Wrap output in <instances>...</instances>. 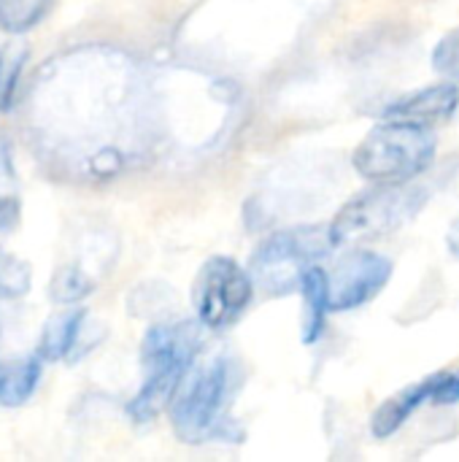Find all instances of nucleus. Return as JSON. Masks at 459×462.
I'll return each mask as SVG.
<instances>
[{"label": "nucleus", "mask_w": 459, "mask_h": 462, "mask_svg": "<svg viewBox=\"0 0 459 462\" xmlns=\"http://www.w3.org/2000/svg\"><path fill=\"white\" fill-rule=\"evenodd\" d=\"M441 379H444V374L427 376V379H422L419 384H411V387H406L403 393H398V395H392L390 401H384V403L376 409L373 420H371L373 436H376V439H390L392 433H398V430L409 422V417H411L422 403L433 401V395H436Z\"/></svg>", "instance_id": "nucleus-9"}, {"label": "nucleus", "mask_w": 459, "mask_h": 462, "mask_svg": "<svg viewBox=\"0 0 459 462\" xmlns=\"http://www.w3.org/2000/svg\"><path fill=\"white\" fill-rule=\"evenodd\" d=\"M446 244H449V252L459 257V217L452 222V227H449V233H446Z\"/></svg>", "instance_id": "nucleus-19"}, {"label": "nucleus", "mask_w": 459, "mask_h": 462, "mask_svg": "<svg viewBox=\"0 0 459 462\" xmlns=\"http://www.w3.org/2000/svg\"><path fill=\"white\" fill-rule=\"evenodd\" d=\"M200 349V328L192 322L154 325L141 344L143 384L127 406L135 422H151L170 409L187 374L195 368Z\"/></svg>", "instance_id": "nucleus-1"}, {"label": "nucleus", "mask_w": 459, "mask_h": 462, "mask_svg": "<svg viewBox=\"0 0 459 462\" xmlns=\"http://www.w3.org/2000/svg\"><path fill=\"white\" fill-rule=\"evenodd\" d=\"M436 157V138L427 127L406 122H381L354 149V171L373 181H411Z\"/></svg>", "instance_id": "nucleus-4"}, {"label": "nucleus", "mask_w": 459, "mask_h": 462, "mask_svg": "<svg viewBox=\"0 0 459 462\" xmlns=\"http://www.w3.org/2000/svg\"><path fill=\"white\" fill-rule=\"evenodd\" d=\"M238 379L241 371L230 357H214L197 371H189L170 403L176 436L187 444H203L222 436V428L230 422Z\"/></svg>", "instance_id": "nucleus-2"}, {"label": "nucleus", "mask_w": 459, "mask_h": 462, "mask_svg": "<svg viewBox=\"0 0 459 462\" xmlns=\"http://www.w3.org/2000/svg\"><path fill=\"white\" fill-rule=\"evenodd\" d=\"M427 192L411 181H381L373 189L352 198L330 227L333 246H360L400 230L409 219L419 214Z\"/></svg>", "instance_id": "nucleus-3"}, {"label": "nucleus", "mask_w": 459, "mask_h": 462, "mask_svg": "<svg viewBox=\"0 0 459 462\" xmlns=\"http://www.w3.org/2000/svg\"><path fill=\"white\" fill-rule=\"evenodd\" d=\"M195 311L203 328L235 325L254 298V279L230 257H211L195 279Z\"/></svg>", "instance_id": "nucleus-6"}, {"label": "nucleus", "mask_w": 459, "mask_h": 462, "mask_svg": "<svg viewBox=\"0 0 459 462\" xmlns=\"http://www.w3.org/2000/svg\"><path fill=\"white\" fill-rule=\"evenodd\" d=\"M32 287V271L30 265L0 246V300H16L24 298Z\"/></svg>", "instance_id": "nucleus-15"}, {"label": "nucleus", "mask_w": 459, "mask_h": 462, "mask_svg": "<svg viewBox=\"0 0 459 462\" xmlns=\"http://www.w3.org/2000/svg\"><path fill=\"white\" fill-rule=\"evenodd\" d=\"M0 76H3V73H0Z\"/></svg>", "instance_id": "nucleus-20"}, {"label": "nucleus", "mask_w": 459, "mask_h": 462, "mask_svg": "<svg viewBox=\"0 0 459 462\" xmlns=\"http://www.w3.org/2000/svg\"><path fill=\"white\" fill-rule=\"evenodd\" d=\"M433 403L438 406H454L459 403V374H444L436 395H433Z\"/></svg>", "instance_id": "nucleus-18"}, {"label": "nucleus", "mask_w": 459, "mask_h": 462, "mask_svg": "<svg viewBox=\"0 0 459 462\" xmlns=\"http://www.w3.org/2000/svg\"><path fill=\"white\" fill-rule=\"evenodd\" d=\"M330 276V303L333 311H354L371 303L392 279V263L371 249H352L344 254Z\"/></svg>", "instance_id": "nucleus-7"}, {"label": "nucleus", "mask_w": 459, "mask_h": 462, "mask_svg": "<svg viewBox=\"0 0 459 462\" xmlns=\"http://www.w3.org/2000/svg\"><path fill=\"white\" fill-rule=\"evenodd\" d=\"M330 249H335L330 241V227L303 225V227L273 233L254 252V260H252L254 279L271 295L292 292L300 287L303 271L314 265L319 257H325Z\"/></svg>", "instance_id": "nucleus-5"}, {"label": "nucleus", "mask_w": 459, "mask_h": 462, "mask_svg": "<svg viewBox=\"0 0 459 462\" xmlns=\"http://www.w3.org/2000/svg\"><path fill=\"white\" fill-rule=\"evenodd\" d=\"M43 363L46 360L38 352L22 357L16 363H0V403L8 409L27 403L38 387Z\"/></svg>", "instance_id": "nucleus-12"}, {"label": "nucleus", "mask_w": 459, "mask_h": 462, "mask_svg": "<svg viewBox=\"0 0 459 462\" xmlns=\"http://www.w3.org/2000/svg\"><path fill=\"white\" fill-rule=\"evenodd\" d=\"M459 108V87L454 81L433 84L419 92H411L392 103L384 111L387 122H406L417 127H436L452 119V114Z\"/></svg>", "instance_id": "nucleus-8"}, {"label": "nucleus", "mask_w": 459, "mask_h": 462, "mask_svg": "<svg viewBox=\"0 0 459 462\" xmlns=\"http://www.w3.org/2000/svg\"><path fill=\"white\" fill-rule=\"evenodd\" d=\"M51 0H0V30L27 32L49 11Z\"/></svg>", "instance_id": "nucleus-14"}, {"label": "nucleus", "mask_w": 459, "mask_h": 462, "mask_svg": "<svg viewBox=\"0 0 459 462\" xmlns=\"http://www.w3.org/2000/svg\"><path fill=\"white\" fill-rule=\"evenodd\" d=\"M303 292V303H306V322H303V341L314 344L322 338L325 325H327V314L333 311L330 303V276L327 271H322L319 265H308L300 276V287Z\"/></svg>", "instance_id": "nucleus-10"}, {"label": "nucleus", "mask_w": 459, "mask_h": 462, "mask_svg": "<svg viewBox=\"0 0 459 462\" xmlns=\"http://www.w3.org/2000/svg\"><path fill=\"white\" fill-rule=\"evenodd\" d=\"M433 68L446 79V81H454L459 87V30L446 32L436 51H433Z\"/></svg>", "instance_id": "nucleus-17"}, {"label": "nucleus", "mask_w": 459, "mask_h": 462, "mask_svg": "<svg viewBox=\"0 0 459 462\" xmlns=\"http://www.w3.org/2000/svg\"><path fill=\"white\" fill-rule=\"evenodd\" d=\"M84 317L87 314L78 306H68V309L51 314L49 322L41 330L38 355L46 363H54V360L68 357L76 349V344H78V336H81V328H84Z\"/></svg>", "instance_id": "nucleus-11"}, {"label": "nucleus", "mask_w": 459, "mask_h": 462, "mask_svg": "<svg viewBox=\"0 0 459 462\" xmlns=\"http://www.w3.org/2000/svg\"><path fill=\"white\" fill-rule=\"evenodd\" d=\"M92 287H95V282L81 268H60L51 276L49 298L60 306H76L81 298H87L92 292Z\"/></svg>", "instance_id": "nucleus-16"}, {"label": "nucleus", "mask_w": 459, "mask_h": 462, "mask_svg": "<svg viewBox=\"0 0 459 462\" xmlns=\"http://www.w3.org/2000/svg\"><path fill=\"white\" fill-rule=\"evenodd\" d=\"M22 203L16 195V176L5 141H0V233H8L19 225Z\"/></svg>", "instance_id": "nucleus-13"}]
</instances>
